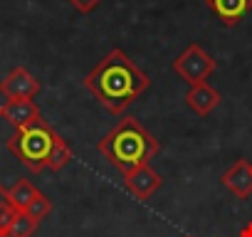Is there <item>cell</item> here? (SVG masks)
<instances>
[{
    "mask_svg": "<svg viewBox=\"0 0 252 237\" xmlns=\"http://www.w3.org/2000/svg\"><path fill=\"white\" fill-rule=\"evenodd\" d=\"M205 5L218 15L222 25L232 28L252 10V0H205Z\"/></svg>",
    "mask_w": 252,
    "mask_h": 237,
    "instance_id": "30bf717a",
    "label": "cell"
},
{
    "mask_svg": "<svg viewBox=\"0 0 252 237\" xmlns=\"http://www.w3.org/2000/svg\"><path fill=\"white\" fill-rule=\"evenodd\" d=\"M0 94L5 99H35L40 94V82L25 67H15L0 82Z\"/></svg>",
    "mask_w": 252,
    "mask_h": 237,
    "instance_id": "8992f818",
    "label": "cell"
},
{
    "mask_svg": "<svg viewBox=\"0 0 252 237\" xmlns=\"http://www.w3.org/2000/svg\"><path fill=\"white\" fill-rule=\"evenodd\" d=\"M0 237H15L10 230H0Z\"/></svg>",
    "mask_w": 252,
    "mask_h": 237,
    "instance_id": "e0dca14e",
    "label": "cell"
},
{
    "mask_svg": "<svg viewBox=\"0 0 252 237\" xmlns=\"http://www.w3.org/2000/svg\"><path fill=\"white\" fill-rule=\"evenodd\" d=\"M3 118H8V124L13 129H23L37 121V118H42V114L32 99H8L3 104Z\"/></svg>",
    "mask_w": 252,
    "mask_h": 237,
    "instance_id": "ba28073f",
    "label": "cell"
},
{
    "mask_svg": "<svg viewBox=\"0 0 252 237\" xmlns=\"http://www.w3.org/2000/svg\"><path fill=\"white\" fill-rule=\"evenodd\" d=\"M222 185L240 200H247L252 195V163L245 158H237L225 173H222Z\"/></svg>",
    "mask_w": 252,
    "mask_h": 237,
    "instance_id": "52a82bcc",
    "label": "cell"
},
{
    "mask_svg": "<svg viewBox=\"0 0 252 237\" xmlns=\"http://www.w3.org/2000/svg\"><path fill=\"white\" fill-rule=\"evenodd\" d=\"M55 139H57V131L45 118H37V121H32L23 129H15L5 146L28 171L40 173L47 168V158H50Z\"/></svg>",
    "mask_w": 252,
    "mask_h": 237,
    "instance_id": "3957f363",
    "label": "cell"
},
{
    "mask_svg": "<svg viewBox=\"0 0 252 237\" xmlns=\"http://www.w3.org/2000/svg\"><path fill=\"white\" fill-rule=\"evenodd\" d=\"M124 185L136 200H149L156 190H161L163 185V178L158 171H154L149 163L146 166H139L129 173H124Z\"/></svg>",
    "mask_w": 252,
    "mask_h": 237,
    "instance_id": "5b68a950",
    "label": "cell"
},
{
    "mask_svg": "<svg viewBox=\"0 0 252 237\" xmlns=\"http://www.w3.org/2000/svg\"><path fill=\"white\" fill-rule=\"evenodd\" d=\"M220 101H222L220 91H218L215 87H210L208 82L190 87L188 94H186V104H188V109H193V111L200 114V116H208L213 109L220 106Z\"/></svg>",
    "mask_w": 252,
    "mask_h": 237,
    "instance_id": "9c48e42d",
    "label": "cell"
},
{
    "mask_svg": "<svg viewBox=\"0 0 252 237\" xmlns=\"http://www.w3.org/2000/svg\"><path fill=\"white\" fill-rule=\"evenodd\" d=\"M149 84V74L124 50L106 52V57L84 77V89L111 114H124Z\"/></svg>",
    "mask_w": 252,
    "mask_h": 237,
    "instance_id": "6da1fadb",
    "label": "cell"
},
{
    "mask_svg": "<svg viewBox=\"0 0 252 237\" xmlns=\"http://www.w3.org/2000/svg\"><path fill=\"white\" fill-rule=\"evenodd\" d=\"M13 215H15V207H13L10 200H8V190L0 185V230H8V227H10Z\"/></svg>",
    "mask_w": 252,
    "mask_h": 237,
    "instance_id": "9a60e30c",
    "label": "cell"
},
{
    "mask_svg": "<svg viewBox=\"0 0 252 237\" xmlns=\"http://www.w3.org/2000/svg\"><path fill=\"white\" fill-rule=\"evenodd\" d=\"M0 118H3V106H0Z\"/></svg>",
    "mask_w": 252,
    "mask_h": 237,
    "instance_id": "ac0fdd59",
    "label": "cell"
},
{
    "mask_svg": "<svg viewBox=\"0 0 252 237\" xmlns=\"http://www.w3.org/2000/svg\"><path fill=\"white\" fill-rule=\"evenodd\" d=\"M161 151L158 139L134 116L119 118V124L99 141V153L121 173L151 163Z\"/></svg>",
    "mask_w": 252,
    "mask_h": 237,
    "instance_id": "7a4b0ae2",
    "label": "cell"
},
{
    "mask_svg": "<svg viewBox=\"0 0 252 237\" xmlns=\"http://www.w3.org/2000/svg\"><path fill=\"white\" fill-rule=\"evenodd\" d=\"M72 158H74V153H72L69 144L57 134V139H55V144H52V151H50V158H47V168H50V171H62Z\"/></svg>",
    "mask_w": 252,
    "mask_h": 237,
    "instance_id": "7c38bea8",
    "label": "cell"
},
{
    "mask_svg": "<svg viewBox=\"0 0 252 237\" xmlns=\"http://www.w3.org/2000/svg\"><path fill=\"white\" fill-rule=\"evenodd\" d=\"M40 190L30 183V180H18L10 190H8V200H10V205L15 207V210H28V205L35 200V195H37Z\"/></svg>",
    "mask_w": 252,
    "mask_h": 237,
    "instance_id": "8fae6325",
    "label": "cell"
},
{
    "mask_svg": "<svg viewBox=\"0 0 252 237\" xmlns=\"http://www.w3.org/2000/svg\"><path fill=\"white\" fill-rule=\"evenodd\" d=\"M25 212H28L30 217H35L37 222H42V220L52 212V203H50V198H47L45 193H37V195H35V200L28 205V210H25Z\"/></svg>",
    "mask_w": 252,
    "mask_h": 237,
    "instance_id": "5bb4252c",
    "label": "cell"
},
{
    "mask_svg": "<svg viewBox=\"0 0 252 237\" xmlns=\"http://www.w3.org/2000/svg\"><path fill=\"white\" fill-rule=\"evenodd\" d=\"M215 69H218L215 59H213L198 42L188 45V47L173 59V72H176L183 82H188L190 87L208 82V77H210Z\"/></svg>",
    "mask_w": 252,
    "mask_h": 237,
    "instance_id": "277c9868",
    "label": "cell"
},
{
    "mask_svg": "<svg viewBox=\"0 0 252 237\" xmlns=\"http://www.w3.org/2000/svg\"><path fill=\"white\" fill-rule=\"evenodd\" d=\"M67 3L74 8V10H79V13H92L101 0H67Z\"/></svg>",
    "mask_w": 252,
    "mask_h": 237,
    "instance_id": "2e32d148",
    "label": "cell"
},
{
    "mask_svg": "<svg viewBox=\"0 0 252 237\" xmlns=\"http://www.w3.org/2000/svg\"><path fill=\"white\" fill-rule=\"evenodd\" d=\"M37 220L35 217H30L25 210H15V215H13V220H10V232L15 235V237H32L35 232H37Z\"/></svg>",
    "mask_w": 252,
    "mask_h": 237,
    "instance_id": "4fadbf2b",
    "label": "cell"
}]
</instances>
